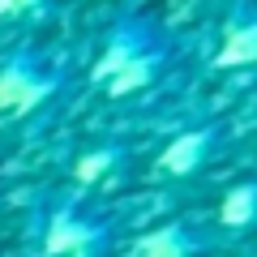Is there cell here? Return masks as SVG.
<instances>
[{
	"mask_svg": "<svg viewBox=\"0 0 257 257\" xmlns=\"http://www.w3.org/2000/svg\"><path fill=\"white\" fill-rule=\"evenodd\" d=\"M64 86V60L35 43L13 47L0 60V111L9 116H30L43 103H52Z\"/></svg>",
	"mask_w": 257,
	"mask_h": 257,
	"instance_id": "cell-1",
	"label": "cell"
},
{
	"mask_svg": "<svg viewBox=\"0 0 257 257\" xmlns=\"http://www.w3.org/2000/svg\"><path fill=\"white\" fill-rule=\"evenodd\" d=\"M159 47H167L163 26H159L155 18H146V13H124V18L107 30V39H103L99 56H94L90 82H94V86H107L116 73H124L128 64H138L142 56L159 52Z\"/></svg>",
	"mask_w": 257,
	"mask_h": 257,
	"instance_id": "cell-2",
	"label": "cell"
},
{
	"mask_svg": "<svg viewBox=\"0 0 257 257\" xmlns=\"http://www.w3.org/2000/svg\"><path fill=\"white\" fill-rule=\"evenodd\" d=\"M111 223L77 210L73 202L56 206L43 227V257H107Z\"/></svg>",
	"mask_w": 257,
	"mask_h": 257,
	"instance_id": "cell-3",
	"label": "cell"
},
{
	"mask_svg": "<svg viewBox=\"0 0 257 257\" xmlns=\"http://www.w3.org/2000/svg\"><path fill=\"white\" fill-rule=\"evenodd\" d=\"M227 146V124L223 120H210V124H193L184 133H176L155 159V176L163 180H189L197 176L206 163L219 159V150Z\"/></svg>",
	"mask_w": 257,
	"mask_h": 257,
	"instance_id": "cell-4",
	"label": "cell"
},
{
	"mask_svg": "<svg viewBox=\"0 0 257 257\" xmlns=\"http://www.w3.org/2000/svg\"><path fill=\"white\" fill-rule=\"evenodd\" d=\"M214 248V236L206 227H197L193 219H167L159 227L142 231L133 257H206Z\"/></svg>",
	"mask_w": 257,
	"mask_h": 257,
	"instance_id": "cell-5",
	"label": "cell"
},
{
	"mask_svg": "<svg viewBox=\"0 0 257 257\" xmlns=\"http://www.w3.org/2000/svg\"><path fill=\"white\" fill-rule=\"evenodd\" d=\"M257 64V5H236L219 26L214 69H253Z\"/></svg>",
	"mask_w": 257,
	"mask_h": 257,
	"instance_id": "cell-6",
	"label": "cell"
},
{
	"mask_svg": "<svg viewBox=\"0 0 257 257\" xmlns=\"http://www.w3.org/2000/svg\"><path fill=\"white\" fill-rule=\"evenodd\" d=\"M167 60H172V43L159 47V52H150V56H142L138 64H128L124 73H116L107 86H103V94H107V99H128V94L150 90V86L167 73Z\"/></svg>",
	"mask_w": 257,
	"mask_h": 257,
	"instance_id": "cell-7",
	"label": "cell"
},
{
	"mask_svg": "<svg viewBox=\"0 0 257 257\" xmlns=\"http://www.w3.org/2000/svg\"><path fill=\"white\" fill-rule=\"evenodd\" d=\"M214 219H219L223 231H253L257 227V176H248V180L231 184V189L223 193Z\"/></svg>",
	"mask_w": 257,
	"mask_h": 257,
	"instance_id": "cell-8",
	"label": "cell"
},
{
	"mask_svg": "<svg viewBox=\"0 0 257 257\" xmlns=\"http://www.w3.org/2000/svg\"><path fill=\"white\" fill-rule=\"evenodd\" d=\"M124 159H128L124 142H99V146L82 150V155L73 159V180L77 184H99V180H107L111 172H120Z\"/></svg>",
	"mask_w": 257,
	"mask_h": 257,
	"instance_id": "cell-9",
	"label": "cell"
}]
</instances>
